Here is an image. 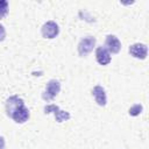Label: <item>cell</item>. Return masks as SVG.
<instances>
[{
    "label": "cell",
    "instance_id": "12",
    "mask_svg": "<svg viewBox=\"0 0 149 149\" xmlns=\"http://www.w3.org/2000/svg\"><path fill=\"white\" fill-rule=\"evenodd\" d=\"M8 1L7 0H0V19H3L8 14Z\"/></svg>",
    "mask_w": 149,
    "mask_h": 149
},
{
    "label": "cell",
    "instance_id": "11",
    "mask_svg": "<svg viewBox=\"0 0 149 149\" xmlns=\"http://www.w3.org/2000/svg\"><path fill=\"white\" fill-rule=\"evenodd\" d=\"M142 111H143V106H142L141 104H134V105L128 109V113H129V115H132V116H137V115H140V114L142 113Z\"/></svg>",
    "mask_w": 149,
    "mask_h": 149
},
{
    "label": "cell",
    "instance_id": "7",
    "mask_svg": "<svg viewBox=\"0 0 149 149\" xmlns=\"http://www.w3.org/2000/svg\"><path fill=\"white\" fill-rule=\"evenodd\" d=\"M109 52L112 54H118L121 49V42L120 40L115 36V35H107L106 36V40H105V45H104Z\"/></svg>",
    "mask_w": 149,
    "mask_h": 149
},
{
    "label": "cell",
    "instance_id": "9",
    "mask_svg": "<svg viewBox=\"0 0 149 149\" xmlns=\"http://www.w3.org/2000/svg\"><path fill=\"white\" fill-rule=\"evenodd\" d=\"M92 95L95 100V102L99 106H105L107 104V95H106V91L102 86L100 85H95L92 88Z\"/></svg>",
    "mask_w": 149,
    "mask_h": 149
},
{
    "label": "cell",
    "instance_id": "6",
    "mask_svg": "<svg viewBox=\"0 0 149 149\" xmlns=\"http://www.w3.org/2000/svg\"><path fill=\"white\" fill-rule=\"evenodd\" d=\"M129 54L137 59H146L148 56V47L143 43H134L128 49Z\"/></svg>",
    "mask_w": 149,
    "mask_h": 149
},
{
    "label": "cell",
    "instance_id": "1",
    "mask_svg": "<svg viewBox=\"0 0 149 149\" xmlns=\"http://www.w3.org/2000/svg\"><path fill=\"white\" fill-rule=\"evenodd\" d=\"M59 91H61V83H59V80L50 79L47 83V85H45V90L42 93V98L45 101H51L59 93Z\"/></svg>",
    "mask_w": 149,
    "mask_h": 149
},
{
    "label": "cell",
    "instance_id": "14",
    "mask_svg": "<svg viewBox=\"0 0 149 149\" xmlns=\"http://www.w3.org/2000/svg\"><path fill=\"white\" fill-rule=\"evenodd\" d=\"M5 146H6L5 139L2 136H0V149H5Z\"/></svg>",
    "mask_w": 149,
    "mask_h": 149
},
{
    "label": "cell",
    "instance_id": "5",
    "mask_svg": "<svg viewBox=\"0 0 149 149\" xmlns=\"http://www.w3.org/2000/svg\"><path fill=\"white\" fill-rule=\"evenodd\" d=\"M23 105H24V101H23L22 98H20L19 95H10L9 98H7L6 105H5V107H6V114L10 118V115H12L19 107H21V106H23Z\"/></svg>",
    "mask_w": 149,
    "mask_h": 149
},
{
    "label": "cell",
    "instance_id": "3",
    "mask_svg": "<svg viewBox=\"0 0 149 149\" xmlns=\"http://www.w3.org/2000/svg\"><path fill=\"white\" fill-rule=\"evenodd\" d=\"M44 113H45V114L52 113V114L55 115L56 121L59 122V123L63 122V121H68V120L71 118V115H70L69 112L61 109V108H59L57 105H55V104H49V105L44 106Z\"/></svg>",
    "mask_w": 149,
    "mask_h": 149
},
{
    "label": "cell",
    "instance_id": "8",
    "mask_svg": "<svg viewBox=\"0 0 149 149\" xmlns=\"http://www.w3.org/2000/svg\"><path fill=\"white\" fill-rule=\"evenodd\" d=\"M95 59L100 65H107L112 61L111 52L104 45H99L95 49Z\"/></svg>",
    "mask_w": 149,
    "mask_h": 149
},
{
    "label": "cell",
    "instance_id": "4",
    "mask_svg": "<svg viewBox=\"0 0 149 149\" xmlns=\"http://www.w3.org/2000/svg\"><path fill=\"white\" fill-rule=\"evenodd\" d=\"M58 33H59V27L52 20L47 21L42 26V28H41V34H42V36L44 38H50V40L51 38H55L58 35Z\"/></svg>",
    "mask_w": 149,
    "mask_h": 149
},
{
    "label": "cell",
    "instance_id": "13",
    "mask_svg": "<svg viewBox=\"0 0 149 149\" xmlns=\"http://www.w3.org/2000/svg\"><path fill=\"white\" fill-rule=\"evenodd\" d=\"M5 37H6V29H5V27L0 23V42H2V41L5 40Z\"/></svg>",
    "mask_w": 149,
    "mask_h": 149
},
{
    "label": "cell",
    "instance_id": "2",
    "mask_svg": "<svg viewBox=\"0 0 149 149\" xmlns=\"http://www.w3.org/2000/svg\"><path fill=\"white\" fill-rule=\"evenodd\" d=\"M95 42H97V40H95L94 36H85V37H83V38L79 41L78 47H77L79 56H81V57L87 56V55L94 49Z\"/></svg>",
    "mask_w": 149,
    "mask_h": 149
},
{
    "label": "cell",
    "instance_id": "10",
    "mask_svg": "<svg viewBox=\"0 0 149 149\" xmlns=\"http://www.w3.org/2000/svg\"><path fill=\"white\" fill-rule=\"evenodd\" d=\"M29 109L26 107V105H23L10 115V119H13L16 123H24L29 119Z\"/></svg>",
    "mask_w": 149,
    "mask_h": 149
}]
</instances>
